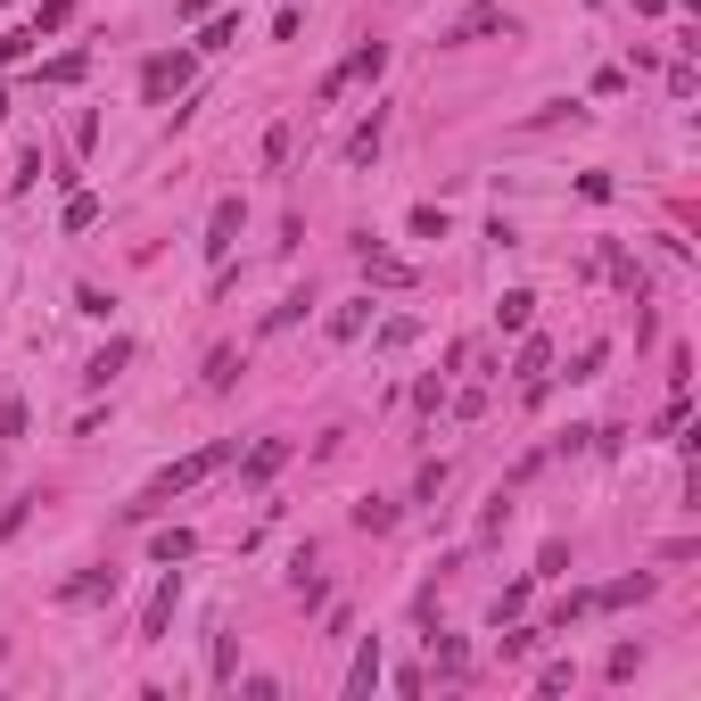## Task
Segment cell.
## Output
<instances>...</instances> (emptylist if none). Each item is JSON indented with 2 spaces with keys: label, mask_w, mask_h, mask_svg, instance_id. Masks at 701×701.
I'll list each match as a JSON object with an SVG mask.
<instances>
[{
  "label": "cell",
  "mask_w": 701,
  "mask_h": 701,
  "mask_svg": "<svg viewBox=\"0 0 701 701\" xmlns=\"http://www.w3.org/2000/svg\"><path fill=\"white\" fill-rule=\"evenodd\" d=\"M92 223H99V199H92V190H74V199H67V231H92Z\"/></svg>",
  "instance_id": "20"
},
{
  "label": "cell",
  "mask_w": 701,
  "mask_h": 701,
  "mask_svg": "<svg viewBox=\"0 0 701 701\" xmlns=\"http://www.w3.org/2000/svg\"><path fill=\"white\" fill-rule=\"evenodd\" d=\"M545 371H554V347H545V338H528V347H520V388H528V396H545Z\"/></svg>",
  "instance_id": "8"
},
{
  "label": "cell",
  "mask_w": 701,
  "mask_h": 701,
  "mask_svg": "<svg viewBox=\"0 0 701 701\" xmlns=\"http://www.w3.org/2000/svg\"><path fill=\"white\" fill-rule=\"evenodd\" d=\"M644 594H652V578L635 570V578H619V586H603V594H594V603H610V610H619V603H644Z\"/></svg>",
  "instance_id": "19"
},
{
  "label": "cell",
  "mask_w": 701,
  "mask_h": 701,
  "mask_svg": "<svg viewBox=\"0 0 701 701\" xmlns=\"http://www.w3.org/2000/svg\"><path fill=\"white\" fill-rule=\"evenodd\" d=\"M371 685H380V635H364V644H355V661H347V693L364 701Z\"/></svg>",
  "instance_id": "5"
},
{
  "label": "cell",
  "mask_w": 701,
  "mask_h": 701,
  "mask_svg": "<svg viewBox=\"0 0 701 701\" xmlns=\"http://www.w3.org/2000/svg\"><path fill=\"white\" fill-rule=\"evenodd\" d=\"M0 661H9V644H0Z\"/></svg>",
  "instance_id": "33"
},
{
  "label": "cell",
  "mask_w": 701,
  "mask_h": 701,
  "mask_svg": "<svg viewBox=\"0 0 701 701\" xmlns=\"http://www.w3.org/2000/svg\"><path fill=\"white\" fill-rule=\"evenodd\" d=\"M231 240H240V199H215V215H206V257H231Z\"/></svg>",
  "instance_id": "4"
},
{
  "label": "cell",
  "mask_w": 701,
  "mask_h": 701,
  "mask_svg": "<svg viewBox=\"0 0 701 701\" xmlns=\"http://www.w3.org/2000/svg\"><path fill=\"white\" fill-rule=\"evenodd\" d=\"M190 554H199V536H190V528H157V536H148V561H166V570L190 561Z\"/></svg>",
  "instance_id": "7"
},
{
  "label": "cell",
  "mask_w": 701,
  "mask_h": 701,
  "mask_svg": "<svg viewBox=\"0 0 701 701\" xmlns=\"http://www.w3.org/2000/svg\"><path fill=\"white\" fill-rule=\"evenodd\" d=\"M190 74H199V58H190V50H157L141 67V99H148V108H166L174 92H190Z\"/></svg>",
  "instance_id": "2"
},
{
  "label": "cell",
  "mask_w": 701,
  "mask_h": 701,
  "mask_svg": "<svg viewBox=\"0 0 701 701\" xmlns=\"http://www.w3.org/2000/svg\"><path fill=\"white\" fill-rule=\"evenodd\" d=\"M536 322V297L528 289H503V306H496V331H528Z\"/></svg>",
  "instance_id": "11"
},
{
  "label": "cell",
  "mask_w": 701,
  "mask_h": 701,
  "mask_svg": "<svg viewBox=\"0 0 701 701\" xmlns=\"http://www.w3.org/2000/svg\"><path fill=\"white\" fill-rule=\"evenodd\" d=\"M83 67H92V50H58L50 67H41V83H83Z\"/></svg>",
  "instance_id": "17"
},
{
  "label": "cell",
  "mask_w": 701,
  "mask_h": 701,
  "mask_svg": "<svg viewBox=\"0 0 701 701\" xmlns=\"http://www.w3.org/2000/svg\"><path fill=\"white\" fill-rule=\"evenodd\" d=\"M231 380H240V355H231V347H215V355H206V388H215V396H223V388H231Z\"/></svg>",
  "instance_id": "18"
},
{
  "label": "cell",
  "mask_w": 701,
  "mask_h": 701,
  "mask_svg": "<svg viewBox=\"0 0 701 701\" xmlns=\"http://www.w3.org/2000/svg\"><path fill=\"white\" fill-rule=\"evenodd\" d=\"M182 17H215V0H182Z\"/></svg>",
  "instance_id": "32"
},
{
  "label": "cell",
  "mask_w": 701,
  "mask_h": 701,
  "mask_svg": "<svg viewBox=\"0 0 701 701\" xmlns=\"http://www.w3.org/2000/svg\"><path fill=\"white\" fill-rule=\"evenodd\" d=\"M364 322H371V297H364V306H338V314H331V338H355Z\"/></svg>",
  "instance_id": "22"
},
{
  "label": "cell",
  "mask_w": 701,
  "mask_h": 701,
  "mask_svg": "<svg viewBox=\"0 0 701 701\" xmlns=\"http://www.w3.org/2000/svg\"><path fill=\"white\" fill-rule=\"evenodd\" d=\"M223 462H231V445H199V454L166 462V471H157V479L141 487V503H124V512H132V520H157V512H166L174 496H182V487H199L206 471H223Z\"/></svg>",
  "instance_id": "1"
},
{
  "label": "cell",
  "mask_w": 701,
  "mask_h": 701,
  "mask_svg": "<svg viewBox=\"0 0 701 701\" xmlns=\"http://www.w3.org/2000/svg\"><path fill=\"white\" fill-rule=\"evenodd\" d=\"M635 668H644V652H635V644H619V652H610V685H628Z\"/></svg>",
  "instance_id": "28"
},
{
  "label": "cell",
  "mask_w": 701,
  "mask_h": 701,
  "mask_svg": "<svg viewBox=\"0 0 701 701\" xmlns=\"http://www.w3.org/2000/svg\"><path fill=\"white\" fill-rule=\"evenodd\" d=\"M174 603H182V578H157V594H148V610H141V644H166V628H174Z\"/></svg>",
  "instance_id": "3"
},
{
  "label": "cell",
  "mask_w": 701,
  "mask_h": 701,
  "mask_svg": "<svg viewBox=\"0 0 701 701\" xmlns=\"http://www.w3.org/2000/svg\"><path fill=\"white\" fill-rule=\"evenodd\" d=\"M429 661H438L445 677H471V652H462L454 635H429Z\"/></svg>",
  "instance_id": "16"
},
{
  "label": "cell",
  "mask_w": 701,
  "mask_h": 701,
  "mask_svg": "<svg viewBox=\"0 0 701 701\" xmlns=\"http://www.w3.org/2000/svg\"><path fill=\"white\" fill-rule=\"evenodd\" d=\"M67 17H74V0H41V9H34V41H41V34H58Z\"/></svg>",
  "instance_id": "21"
},
{
  "label": "cell",
  "mask_w": 701,
  "mask_h": 701,
  "mask_svg": "<svg viewBox=\"0 0 701 701\" xmlns=\"http://www.w3.org/2000/svg\"><path fill=\"white\" fill-rule=\"evenodd\" d=\"M0 438H25V405L17 396H0Z\"/></svg>",
  "instance_id": "30"
},
{
  "label": "cell",
  "mask_w": 701,
  "mask_h": 701,
  "mask_svg": "<svg viewBox=\"0 0 701 701\" xmlns=\"http://www.w3.org/2000/svg\"><path fill=\"white\" fill-rule=\"evenodd\" d=\"M364 281H380V289H405L413 264H405V257H380V248H364Z\"/></svg>",
  "instance_id": "9"
},
{
  "label": "cell",
  "mask_w": 701,
  "mask_h": 701,
  "mask_svg": "<svg viewBox=\"0 0 701 701\" xmlns=\"http://www.w3.org/2000/svg\"><path fill=\"white\" fill-rule=\"evenodd\" d=\"M380 132H388V124H380V108H371L364 124H355V141H347V166H371V148H380Z\"/></svg>",
  "instance_id": "15"
},
{
  "label": "cell",
  "mask_w": 701,
  "mask_h": 701,
  "mask_svg": "<svg viewBox=\"0 0 701 701\" xmlns=\"http://www.w3.org/2000/svg\"><path fill=\"white\" fill-rule=\"evenodd\" d=\"M108 306H116V297H108V289H92V281H83V289H74V314H92V322H108Z\"/></svg>",
  "instance_id": "24"
},
{
  "label": "cell",
  "mask_w": 701,
  "mask_h": 701,
  "mask_svg": "<svg viewBox=\"0 0 701 701\" xmlns=\"http://www.w3.org/2000/svg\"><path fill=\"white\" fill-rule=\"evenodd\" d=\"M479 34H512V17H503V9H471V17L454 25V41H479Z\"/></svg>",
  "instance_id": "14"
},
{
  "label": "cell",
  "mask_w": 701,
  "mask_h": 701,
  "mask_svg": "<svg viewBox=\"0 0 701 701\" xmlns=\"http://www.w3.org/2000/svg\"><path fill=\"white\" fill-rule=\"evenodd\" d=\"M281 462H289V438H264L257 454H248V487H264V479L281 471Z\"/></svg>",
  "instance_id": "12"
},
{
  "label": "cell",
  "mask_w": 701,
  "mask_h": 701,
  "mask_svg": "<svg viewBox=\"0 0 701 701\" xmlns=\"http://www.w3.org/2000/svg\"><path fill=\"white\" fill-rule=\"evenodd\" d=\"M223 41H240V17H215V25L199 34V50H223Z\"/></svg>",
  "instance_id": "29"
},
{
  "label": "cell",
  "mask_w": 701,
  "mask_h": 701,
  "mask_svg": "<svg viewBox=\"0 0 701 701\" xmlns=\"http://www.w3.org/2000/svg\"><path fill=\"white\" fill-rule=\"evenodd\" d=\"M380 67H388V50H380V41H364V50L347 58V83H355V74H364V83H371V74H380Z\"/></svg>",
  "instance_id": "23"
},
{
  "label": "cell",
  "mask_w": 701,
  "mask_h": 701,
  "mask_svg": "<svg viewBox=\"0 0 701 701\" xmlns=\"http://www.w3.org/2000/svg\"><path fill=\"white\" fill-rule=\"evenodd\" d=\"M396 347H413V314H396V322H380V355H396Z\"/></svg>",
  "instance_id": "27"
},
{
  "label": "cell",
  "mask_w": 701,
  "mask_h": 701,
  "mask_svg": "<svg viewBox=\"0 0 701 701\" xmlns=\"http://www.w3.org/2000/svg\"><path fill=\"white\" fill-rule=\"evenodd\" d=\"M99 594H116V570H83L58 586V603H99Z\"/></svg>",
  "instance_id": "10"
},
{
  "label": "cell",
  "mask_w": 701,
  "mask_h": 701,
  "mask_svg": "<svg viewBox=\"0 0 701 701\" xmlns=\"http://www.w3.org/2000/svg\"><path fill=\"white\" fill-rule=\"evenodd\" d=\"M570 677H578L570 661H545V668H536V693H570Z\"/></svg>",
  "instance_id": "26"
},
{
  "label": "cell",
  "mask_w": 701,
  "mask_h": 701,
  "mask_svg": "<svg viewBox=\"0 0 701 701\" xmlns=\"http://www.w3.org/2000/svg\"><path fill=\"white\" fill-rule=\"evenodd\" d=\"M124 364H132V338H108V347H99L92 364H83V388H108V380H116Z\"/></svg>",
  "instance_id": "6"
},
{
  "label": "cell",
  "mask_w": 701,
  "mask_h": 701,
  "mask_svg": "<svg viewBox=\"0 0 701 701\" xmlns=\"http://www.w3.org/2000/svg\"><path fill=\"white\" fill-rule=\"evenodd\" d=\"M413 240H445V206H413Z\"/></svg>",
  "instance_id": "25"
},
{
  "label": "cell",
  "mask_w": 701,
  "mask_h": 701,
  "mask_svg": "<svg viewBox=\"0 0 701 701\" xmlns=\"http://www.w3.org/2000/svg\"><path fill=\"white\" fill-rule=\"evenodd\" d=\"M34 50V25H17V34H0V67H9V58H25Z\"/></svg>",
  "instance_id": "31"
},
{
  "label": "cell",
  "mask_w": 701,
  "mask_h": 701,
  "mask_svg": "<svg viewBox=\"0 0 701 701\" xmlns=\"http://www.w3.org/2000/svg\"><path fill=\"white\" fill-rule=\"evenodd\" d=\"M355 528H364V536H388V528H396V503H388V496H364V503H355Z\"/></svg>",
  "instance_id": "13"
}]
</instances>
